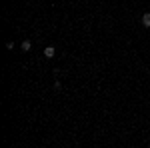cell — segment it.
<instances>
[{
	"mask_svg": "<svg viewBox=\"0 0 150 148\" xmlns=\"http://www.w3.org/2000/svg\"><path fill=\"white\" fill-rule=\"evenodd\" d=\"M20 46H22V50H24V52H28V50L32 48V42H30V40H24V42H22Z\"/></svg>",
	"mask_w": 150,
	"mask_h": 148,
	"instance_id": "obj_3",
	"label": "cell"
},
{
	"mask_svg": "<svg viewBox=\"0 0 150 148\" xmlns=\"http://www.w3.org/2000/svg\"><path fill=\"white\" fill-rule=\"evenodd\" d=\"M142 26L150 28V12H144V14H142Z\"/></svg>",
	"mask_w": 150,
	"mask_h": 148,
	"instance_id": "obj_2",
	"label": "cell"
},
{
	"mask_svg": "<svg viewBox=\"0 0 150 148\" xmlns=\"http://www.w3.org/2000/svg\"><path fill=\"white\" fill-rule=\"evenodd\" d=\"M54 54H56V48H54V46H46V48H44V56L46 58H52Z\"/></svg>",
	"mask_w": 150,
	"mask_h": 148,
	"instance_id": "obj_1",
	"label": "cell"
}]
</instances>
